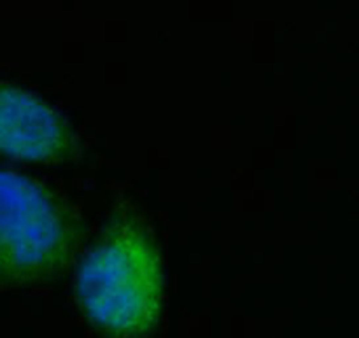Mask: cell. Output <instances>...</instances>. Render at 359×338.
I'll return each mask as SVG.
<instances>
[{
  "instance_id": "1",
  "label": "cell",
  "mask_w": 359,
  "mask_h": 338,
  "mask_svg": "<svg viewBox=\"0 0 359 338\" xmlns=\"http://www.w3.org/2000/svg\"><path fill=\"white\" fill-rule=\"evenodd\" d=\"M75 301L103 338H149L163 314L161 251L140 212L103 221L75 275Z\"/></svg>"
},
{
  "instance_id": "2",
  "label": "cell",
  "mask_w": 359,
  "mask_h": 338,
  "mask_svg": "<svg viewBox=\"0 0 359 338\" xmlns=\"http://www.w3.org/2000/svg\"><path fill=\"white\" fill-rule=\"evenodd\" d=\"M0 279L2 287H25L58 279L81 244V224L70 202L42 181L2 170Z\"/></svg>"
},
{
  "instance_id": "3",
  "label": "cell",
  "mask_w": 359,
  "mask_h": 338,
  "mask_svg": "<svg viewBox=\"0 0 359 338\" xmlns=\"http://www.w3.org/2000/svg\"><path fill=\"white\" fill-rule=\"evenodd\" d=\"M0 147L26 163H63L77 154V142L63 116L16 84H2Z\"/></svg>"
}]
</instances>
